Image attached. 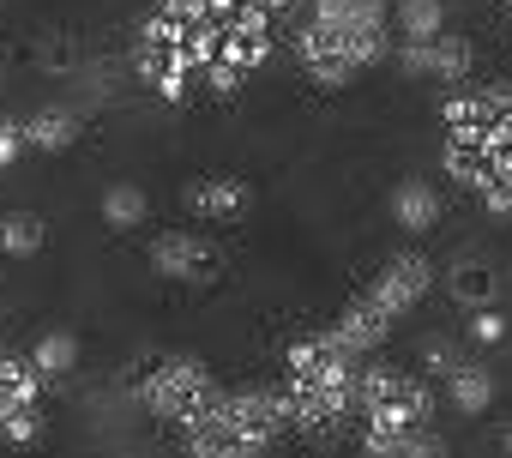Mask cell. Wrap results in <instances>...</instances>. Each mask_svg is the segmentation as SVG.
Segmentation results:
<instances>
[{
    "label": "cell",
    "instance_id": "cell-1",
    "mask_svg": "<svg viewBox=\"0 0 512 458\" xmlns=\"http://www.w3.org/2000/svg\"><path fill=\"white\" fill-rule=\"evenodd\" d=\"M440 163L488 217H512V79H470L440 103Z\"/></svg>",
    "mask_w": 512,
    "mask_h": 458
},
{
    "label": "cell",
    "instance_id": "cell-2",
    "mask_svg": "<svg viewBox=\"0 0 512 458\" xmlns=\"http://www.w3.org/2000/svg\"><path fill=\"white\" fill-rule=\"evenodd\" d=\"M392 0H308L296 31V61L314 85L344 91L368 67L392 61Z\"/></svg>",
    "mask_w": 512,
    "mask_h": 458
},
{
    "label": "cell",
    "instance_id": "cell-3",
    "mask_svg": "<svg viewBox=\"0 0 512 458\" xmlns=\"http://www.w3.org/2000/svg\"><path fill=\"white\" fill-rule=\"evenodd\" d=\"M217 392H223V386L211 380V368H205L199 356H169V362H157V368L139 380V404H145L157 422H175V428H187Z\"/></svg>",
    "mask_w": 512,
    "mask_h": 458
},
{
    "label": "cell",
    "instance_id": "cell-4",
    "mask_svg": "<svg viewBox=\"0 0 512 458\" xmlns=\"http://www.w3.org/2000/svg\"><path fill=\"white\" fill-rule=\"evenodd\" d=\"M229 428H235L241 446H278L284 434H296L290 392L284 386H241V392H229Z\"/></svg>",
    "mask_w": 512,
    "mask_h": 458
},
{
    "label": "cell",
    "instance_id": "cell-5",
    "mask_svg": "<svg viewBox=\"0 0 512 458\" xmlns=\"http://www.w3.org/2000/svg\"><path fill=\"white\" fill-rule=\"evenodd\" d=\"M151 272L157 278H169V284H211L217 278V248L199 236V229H163V236L151 242Z\"/></svg>",
    "mask_w": 512,
    "mask_h": 458
},
{
    "label": "cell",
    "instance_id": "cell-6",
    "mask_svg": "<svg viewBox=\"0 0 512 458\" xmlns=\"http://www.w3.org/2000/svg\"><path fill=\"white\" fill-rule=\"evenodd\" d=\"M428 290H434V260H428V254H416V248H410V254H392V260L380 266V278L368 284V296H374L392 320L416 314Z\"/></svg>",
    "mask_w": 512,
    "mask_h": 458
},
{
    "label": "cell",
    "instance_id": "cell-7",
    "mask_svg": "<svg viewBox=\"0 0 512 458\" xmlns=\"http://www.w3.org/2000/svg\"><path fill=\"white\" fill-rule=\"evenodd\" d=\"M181 205L193 211V217H205V223H235L247 205H253V187L241 181V175H199V181H187L181 187Z\"/></svg>",
    "mask_w": 512,
    "mask_h": 458
},
{
    "label": "cell",
    "instance_id": "cell-8",
    "mask_svg": "<svg viewBox=\"0 0 512 458\" xmlns=\"http://www.w3.org/2000/svg\"><path fill=\"white\" fill-rule=\"evenodd\" d=\"M392 326H398V320H392V314H386L368 290H362V296H350V302H344V314L332 320V332H338L356 356H374V350L392 338Z\"/></svg>",
    "mask_w": 512,
    "mask_h": 458
},
{
    "label": "cell",
    "instance_id": "cell-9",
    "mask_svg": "<svg viewBox=\"0 0 512 458\" xmlns=\"http://www.w3.org/2000/svg\"><path fill=\"white\" fill-rule=\"evenodd\" d=\"M440 217H446V199H440V187L428 175H410V181L392 187V223L404 229V236H428Z\"/></svg>",
    "mask_w": 512,
    "mask_h": 458
},
{
    "label": "cell",
    "instance_id": "cell-10",
    "mask_svg": "<svg viewBox=\"0 0 512 458\" xmlns=\"http://www.w3.org/2000/svg\"><path fill=\"white\" fill-rule=\"evenodd\" d=\"M440 386H446V404H452L458 416H488V410H494V392H500V386H494V368L476 362V356H470L464 368H452Z\"/></svg>",
    "mask_w": 512,
    "mask_h": 458
},
{
    "label": "cell",
    "instance_id": "cell-11",
    "mask_svg": "<svg viewBox=\"0 0 512 458\" xmlns=\"http://www.w3.org/2000/svg\"><path fill=\"white\" fill-rule=\"evenodd\" d=\"M470 73H476V43L458 37V31H440V37L428 43V73H422V79L458 91V85H470Z\"/></svg>",
    "mask_w": 512,
    "mask_h": 458
},
{
    "label": "cell",
    "instance_id": "cell-12",
    "mask_svg": "<svg viewBox=\"0 0 512 458\" xmlns=\"http://www.w3.org/2000/svg\"><path fill=\"white\" fill-rule=\"evenodd\" d=\"M446 31V0H398L392 7V37L398 43H434Z\"/></svg>",
    "mask_w": 512,
    "mask_h": 458
},
{
    "label": "cell",
    "instance_id": "cell-13",
    "mask_svg": "<svg viewBox=\"0 0 512 458\" xmlns=\"http://www.w3.org/2000/svg\"><path fill=\"white\" fill-rule=\"evenodd\" d=\"M49 380L37 374L31 356H0V410H19V404H43Z\"/></svg>",
    "mask_w": 512,
    "mask_h": 458
},
{
    "label": "cell",
    "instance_id": "cell-14",
    "mask_svg": "<svg viewBox=\"0 0 512 458\" xmlns=\"http://www.w3.org/2000/svg\"><path fill=\"white\" fill-rule=\"evenodd\" d=\"M43 242H49V223L37 211H7L0 217V254L7 260H37Z\"/></svg>",
    "mask_w": 512,
    "mask_h": 458
},
{
    "label": "cell",
    "instance_id": "cell-15",
    "mask_svg": "<svg viewBox=\"0 0 512 458\" xmlns=\"http://www.w3.org/2000/svg\"><path fill=\"white\" fill-rule=\"evenodd\" d=\"M145 217H151V193H145L139 181H115V187H103V223L115 229V236L139 229Z\"/></svg>",
    "mask_w": 512,
    "mask_h": 458
},
{
    "label": "cell",
    "instance_id": "cell-16",
    "mask_svg": "<svg viewBox=\"0 0 512 458\" xmlns=\"http://www.w3.org/2000/svg\"><path fill=\"white\" fill-rule=\"evenodd\" d=\"M73 139H79V115H73V109H37V115L25 121V145L43 151V157L67 151Z\"/></svg>",
    "mask_w": 512,
    "mask_h": 458
},
{
    "label": "cell",
    "instance_id": "cell-17",
    "mask_svg": "<svg viewBox=\"0 0 512 458\" xmlns=\"http://www.w3.org/2000/svg\"><path fill=\"white\" fill-rule=\"evenodd\" d=\"M31 362H37V374H43L49 386H61V380L79 368V338L55 326V332H43V338L31 344Z\"/></svg>",
    "mask_w": 512,
    "mask_h": 458
},
{
    "label": "cell",
    "instance_id": "cell-18",
    "mask_svg": "<svg viewBox=\"0 0 512 458\" xmlns=\"http://www.w3.org/2000/svg\"><path fill=\"white\" fill-rule=\"evenodd\" d=\"M446 290H452V302H464V308H488L494 290H500V278H494L482 260H464V266L446 272Z\"/></svg>",
    "mask_w": 512,
    "mask_h": 458
},
{
    "label": "cell",
    "instance_id": "cell-19",
    "mask_svg": "<svg viewBox=\"0 0 512 458\" xmlns=\"http://www.w3.org/2000/svg\"><path fill=\"white\" fill-rule=\"evenodd\" d=\"M506 332H512V320L488 302V308H470V320H464V344H482V350H494V344H506Z\"/></svg>",
    "mask_w": 512,
    "mask_h": 458
},
{
    "label": "cell",
    "instance_id": "cell-20",
    "mask_svg": "<svg viewBox=\"0 0 512 458\" xmlns=\"http://www.w3.org/2000/svg\"><path fill=\"white\" fill-rule=\"evenodd\" d=\"M416 356H422L428 380H446L452 368H464V362H470V356H464V344H458V338H440V332H434V338H422V350H416Z\"/></svg>",
    "mask_w": 512,
    "mask_h": 458
},
{
    "label": "cell",
    "instance_id": "cell-21",
    "mask_svg": "<svg viewBox=\"0 0 512 458\" xmlns=\"http://www.w3.org/2000/svg\"><path fill=\"white\" fill-rule=\"evenodd\" d=\"M398 458H452V446H446V434H440L434 422H422V428L404 434V452H398Z\"/></svg>",
    "mask_w": 512,
    "mask_h": 458
},
{
    "label": "cell",
    "instance_id": "cell-22",
    "mask_svg": "<svg viewBox=\"0 0 512 458\" xmlns=\"http://www.w3.org/2000/svg\"><path fill=\"white\" fill-rule=\"evenodd\" d=\"M25 151H31L25 145V121H0V169H13Z\"/></svg>",
    "mask_w": 512,
    "mask_h": 458
},
{
    "label": "cell",
    "instance_id": "cell-23",
    "mask_svg": "<svg viewBox=\"0 0 512 458\" xmlns=\"http://www.w3.org/2000/svg\"><path fill=\"white\" fill-rule=\"evenodd\" d=\"M247 7H260V13H272V19H284V13H296L302 0H247Z\"/></svg>",
    "mask_w": 512,
    "mask_h": 458
},
{
    "label": "cell",
    "instance_id": "cell-24",
    "mask_svg": "<svg viewBox=\"0 0 512 458\" xmlns=\"http://www.w3.org/2000/svg\"><path fill=\"white\" fill-rule=\"evenodd\" d=\"M229 458H272V446H235Z\"/></svg>",
    "mask_w": 512,
    "mask_h": 458
},
{
    "label": "cell",
    "instance_id": "cell-25",
    "mask_svg": "<svg viewBox=\"0 0 512 458\" xmlns=\"http://www.w3.org/2000/svg\"><path fill=\"white\" fill-rule=\"evenodd\" d=\"M500 458H512V422L500 428Z\"/></svg>",
    "mask_w": 512,
    "mask_h": 458
},
{
    "label": "cell",
    "instance_id": "cell-26",
    "mask_svg": "<svg viewBox=\"0 0 512 458\" xmlns=\"http://www.w3.org/2000/svg\"><path fill=\"white\" fill-rule=\"evenodd\" d=\"M506 7H512V0H506Z\"/></svg>",
    "mask_w": 512,
    "mask_h": 458
}]
</instances>
